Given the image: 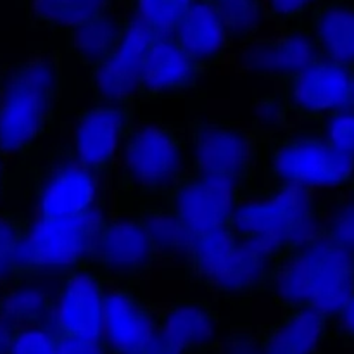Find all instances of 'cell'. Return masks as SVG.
Segmentation results:
<instances>
[{
	"label": "cell",
	"instance_id": "cell-42",
	"mask_svg": "<svg viewBox=\"0 0 354 354\" xmlns=\"http://www.w3.org/2000/svg\"><path fill=\"white\" fill-rule=\"evenodd\" d=\"M206 2L213 3V6H218V3H221V2H223V0H206Z\"/></svg>",
	"mask_w": 354,
	"mask_h": 354
},
{
	"label": "cell",
	"instance_id": "cell-44",
	"mask_svg": "<svg viewBox=\"0 0 354 354\" xmlns=\"http://www.w3.org/2000/svg\"><path fill=\"white\" fill-rule=\"evenodd\" d=\"M351 185H353V190H354V180H353V183H351ZM353 196H354V192H353Z\"/></svg>",
	"mask_w": 354,
	"mask_h": 354
},
{
	"label": "cell",
	"instance_id": "cell-6",
	"mask_svg": "<svg viewBox=\"0 0 354 354\" xmlns=\"http://www.w3.org/2000/svg\"><path fill=\"white\" fill-rule=\"evenodd\" d=\"M324 199L308 189H256L235 206L232 230L283 256L322 230Z\"/></svg>",
	"mask_w": 354,
	"mask_h": 354
},
{
	"label": "cell",
	"instance_id": "cell-15",
	"mask_svg": "<svg viewBox=\"0 0 354 354\" xmlns=\"http://www.w3.org/2000/svg\"><path fill=\"white\" fill-rule=\"evenodd\" d=\"M159 304L140 289L107 287L100 348L104 354H142L158 328Z\"/></svg>",
	"mask_w": 354,
	"mask_h": 354
},
{
	"label": "cell",
	"instance_id": "cell-21",
	"mask_svg": "<svg viewBox=\"0 0 354 354\" xmlns=\"http://www.w3.org/2000/svg\"><path fill=\"white\" fill-rule=\"evenodd\" d=\"M330 318L317 310H283L277 322L258 325L261 354H320Z\"/></svg>",
	"mask_w": 354,
	"mask_h": 354
},
{
	"label": "cell",
	"instance_id": "cell-16",
	"mask_svg": "<svg viewBox=\"0 0 354 354\" xmlns=\"http://www.w3.org/2000/svg\"><path fill=\"white\" fill-rule=\"evenodd\" d=\"M318 59L322 54L304 21L273 38H256L230 55L237 69L273 82L297 75Z\"/></svg>",
	"mask_w": 354,
	"mask_h": 354
},
{
	"label": "cell",
	"instance_id": "cell-8",
	"mask_svg": "<svg viewBox=\"0 0 354 354\" xmlns=\"http://www.w3.org/2000/svg\"><path fill=\"white\" fill-rule=\"evenodd\" d=\"M107 213L109 209L104 204L86 218L57 225L26 214V227L14 256V280L61 279L73 270L85 268L97 230Z\"/></svg>",
	"mask_w": 354,
	"mask_h": 354
},
{
	"label": "cell",
	"instance_id": "cell-10",
	"mask_svg": "<svg viewBox=\"0 0 354 354\" xmlns=\"http://www.w3.org/2000/svg\"><path fill=\"white\" fill-rule=\"evenodd\" d=\"M159 261L158 249L138 214H106L85 268L107 287L140 289Z\"/></svg>",
	"mask_w": 354,
	"mask_h": 354
},
{
	"label": "cell",
	"instance_id": "cell-39",
	"mask_svg": "<svg viewBox=\"0 0 354 354\" xmlns=\"http://www.w3.org/2000/svg\"><path fill=\"white\" fill-rule=\"evenodd\" d=\"M142 354H183V353L180 351V349L176 348L169 339H166L158 328H156L151 341L147 342V346H145L144 353Z\"/></svg>",
	"mask_w": 354,
	"mask_h": 354
},
{
	"label": "cell",
	"instance_id": "cell-7",
	"mask_svg": "<svg viewBox=\"0 0 354 354\" xmlns=\"http://www.w3.org/2000/svg\"><path fill=\"white\" fill-rule=\"evenodd\" d=\"M21 165L33 197L31 216L44 223L78 221L106 204V182L83 168L69 145H55L38 161Z\"/></svg>",
	"mask_w": 354,
	"mask_h": 354
},
{
	"label": "cell",
	"instance_id": "cell-38",
	"mask_svg": "<svg viewBox=\"0 0 354 354\" xmlns=\"http://www.w3.org/2000/svg\"><path fill=\"white\" fill-rule=\"evenodd\" d=\"M55 354H104L100 342L76 337H59Z\"/></svg>",
	"mask_w": 354,
	"mask_h": 354
},
{
	"label": "cell",
	"instance_id": "cell-5",
	"mask_svg": "<svg viewBox=\"0 0 354 354\" xmlns=\"http://www.w3.org/2000/svg\"><path fill=\"white\" fill-rule=\"evenodd\" d=\"M280 256L242 239L232 225L192 241L183 265L185 275L223 299H249L266 294Z\"/></svg>",
	"mask_w": 354,
	"mask_h": 354
},
{
	"label": "cell",
	"instance_id": "cell-13",
	"mask_svg": "<svg viewBox=\"0 0 354 354\" xmlns=\"http://www.w3.org/2000/svg\"><path fill=\"white\" fill-rule=\"evenodd\" d=\"M354 68L318 59L297 75L277 82V95L292 121H315L351 106Z\"/></svg>",
	"mask_w": 354,
	"mask_h": 354
},
{
	"label": "cell",
	"instance_id": "cell-43",
	"mask_svg": "<svg viewBox=\"0 0 354 354\" xmlns=\"http://www.w3.org/2000/svg\"><path fill=\"white\" fill-rule=\"evenodd\" d=\"M351 106H354V85H353V99H351Z\"/></svg>",
	"mask_w": 354,
	"mask_h": 354
},
{
	"label": "cell",
	"instance_id": "cell-9",
	"mask_svg": "<svg viewBox=\"0 0 354 354\" xmlns=\"http://www.w3.org/2000/svg\"><path fill=\"white\" fill-rule=\"evenodd\" d=\"M189 169L239 183L245 196L258 187V131L225 118H196L187 124Z\"/></svg>",
	"mask_w": 354,
	"mask_h": 354
},
{
	"label": "cell",
	"instance_id": "cell-22",
	"mask_svg": "<svg viewBox=\"0 0 354 354\" xmlns=\"http://www.w3.org/2000/svg\"><path fill=\"white\" fill-rule=\"evenodd\" d=\"M304 24L322 57L354 68V0H318Z\"/></svg>",
	"mask_w": 354,
	"mask_h": 354
},
{
	"label": "cell",
	"instance_id": "cell-12",
	"mask_svg": "<svg viewBox=\"0 0 354 354\" xmlns=\"http://www.w3.org/2000/svg\"><path fill=\"white\" fill-rule=\"evenodd\" d=\"M135 121L137 106L93 102L76 116L69 147L83 168L111 183L123 142Z\"/></svg>",
	"mask_w": 354,
	"mask_h": 354
},
{
	"label": "cell",
	"instance_id": "cell-4",
	"mask_svg": "<svg viewBox=\"0 0 354 354\" xmlns=\"http://www.w3.org/2000/svg\"><path fill=\"white\" fill-rule=\"evenodd\" d=\"M258 131V130H256ZM354 180V158L342 154L322 131L289 128L279 133L258 131L256 189H341Z\"/></svg>",
	"mask_w": 354,
	"mask_h": 354
},
{
	"label": "cell",
	"instance_id": "cell-3",
	"mask_svg": "<svg viewBox=\"0 0 354 354\" xmlns=\"http://www.w3.org/2000/svg\"><path fill=\"white\" fill-rule=\"evenodd\" d=\"M266 296L280 310H317L334 318L354 296V258L318 232L280 256Z\"/></svg>",
	"mask_w": 354,
	"mask_h": 354
},
{
	"label": "cell",
	"instance_id": "cell-18",
	"mask_svg": "<svg viewBox=\"0 0 354 354\" xmlns=\"http://www.w3.org/2000/svg\"><path fill=\"white\" fill-rule=\"evenodd\" d=\"M206 75L173 37H154L142 64L138 104L173 99L196 88Z\"/></svg>",
	"mask_w": 354,
	"mask_h": 354
},
{
	"label": "cell",
	"instance_id": "cell-23",
	"mask_svg": "<svg viewBox=\"0 0 354 354\" xmlns=\"http://www.w3.org/2000/svg\"><path fill=\"white\" fill-rule=\"evenodd\" d=\"M59 279L28 277L0 289V315L19 327L52 328Z\"/></svg>",
	"mask_w": 354,
	"mask_h": 354
},
{
	"label": "cell",
	"instance_id": "cell-35",
	"mask_svg": "<svg viewBox=\"0 0 354 354\" xmlns=\"http://www.w3.org/2000/svg\"><path fill=\"white\" fill-rule=\"evenodd\" d=\"M214 354H261L258 325H237L227 337L220 339Z\"/></svg>",
	"mask_w": 354,
	"mask_h": 354
},
{
	"label": "cell",
	"instance_id": "cell-24",
	"mask_svg": "<svg viewBox=\"0 0 354 354\" xmlns=\"http://www.w3.org/2000/svg\"><path fill=\"white\" fill-rule=\"evenodd\" d=\"M121 3L123 0H26L28 23L33 30L69 35Z\"/></svg>",
	"mask_w": 354,
	"mask_h": 354
},
{
	"label": "cell",
	"instance_id": "cell-11",
	"mask_svg": "<svg viewBox=\"0 0 354 354\" xmlns=\"http://www.w3.org/2000/svg\"><path fill=\"white\" fill-rule=\"evenodd\" d=\"M245 197L239 183L192 169L182 176L165 206L190 241L209 237L230 227L235 206Z\"/></svg>",
	"mask_w": 354,
	"mask_h": 354
},
{
	"label": "cell",
	"instance_id": "cell-31",
	"mask_svg": "<svg viewBox=\"0 0 354 354\" xmlns=\"http://www.w3.org/2000/svg\"><path fill=\"white\" fill-rule=\"evenodd\" d=\"M318 130L332 147L354 158V106L344 107L325 118Z\"/></svg>",
	"mask_w": 354,
	"mask_h": 354
},
{
	"label": "cell",
	"instance_id": "cell-32",
	"mask_svg": "<svg viewBox=\"0 0 354 354\" xmlns=\"http://www.w3.org/2000/svg\"><path fill=\"white\" fill-rule=\"evenodd\" d=\"M252 127L261 133H279L294 128V123L280 97L277 93H265L254 102Z\"/></svg>",
	"mask_w": 354,
	"mask_h": 354
},
{
	"label": "cell",
	"instance_id": "cell-28",
	"mask_svg": "<svg viewBox=\"0 0 354 354\" xmlns=\"http://www.w3.org/2000/svg\"><path fill=\"white\" fill-rule=\"evenodd\" d=\"M223 19L232 44L256 40L265 23V0H223L214 6Z\"/></svg>",
	"mask_w": 354,
	"mask_h": 354
},
{
	"label": "cell",
	"instance_id": "cell-34",
	"mask_svg": "<svg viewBox=\"0 0 354 354\" xmlns=\"http://www.w3.org/2000/svg\"><path fill=\"white\" fill-rule=\"evenodd\" d=\"M57 335L48 327H19L14 332L9 354H55Z\"/></svg>",
	"mask_w": 354,
	"mask_h": 354
},
{
	"label": "cell",
	"instance_id": "cell-36",
	"mask_svg": "<svg viewBox=\"0 0 354 354\" xmlns=\"http://www.w3.org/2000/svg\"><path fill=\"white\" fill-rule=\"evenodd\" d=\"M330 324H334L335 334L346 344L354 346V296L334 318H330Z\"/></svg>",
	"mask_w": 354,
	"mask_h": 354
},
{
	"label": "cell",
	"instance_id": "cell-14",
	"mask_svg": "<svg viewBox=\"0 0 354 354\" xmlns=\"http://www.w3.org/2000/svg\"><path fill=\"white\" fill-rule=\"evenodd\" d=\"M152 38L154 35L149 28L128 10L121 40L100 64L88 71L90 90L95 102L138 106L142 64Z\"/></svg>",
	"mask_w": 354,
	"mask_h": 354
},
{
	"label": "cell",
	"instance_id": "cell-1",
	"mask_svg": "<svg viewBox=\"0 0 354 354\" xmlns=\"http://www.w3.org/2000/svg\"><path fill=\"white\" fill-rule=\"evenodd\" d=\"M189 171L187 124L144 118L128 131L113 180V207L121 214H137L166 203Z\"/></svg>",
	"mask_w": 354,
	"mask_h": 354
},
{
	"label": "cell",
	"instance_id": "cell-25",
	"mask_svg": "<svg viewBox=\"0 0 354 354\" xmlns=\"http://www.w3.org/2000/svg\"><path fill=\"white\" fill-rule=\"evenodd\" d=\"M127 17L128 10L123 2L116 9L82 24L69 33L73 54L86 71L100 64L114 50L124 31Z\"/></svg>",
	"mask_w": 354,
	"mask_h": 354
},
{
	"label": "cell",
	"instance_id": "cell-30",
	"mask_svg": "<svg viewBox=\"0 0 354 354\" xmlns=\"http://www.w3.org/2000/svg\"><path fill=\"white\" fill-rule=\"evenodd\" d=\"M23 211L0 207V289L14 282V256L26 227Z\"/></svg>",
	"mask_w": 354,
	"mask_h": 354
},
{
	"label": "cell",
	"instance_id": "cell-41",
	"mask_svg": "<svg viewBox=\"0 0 354 354\" xmlns=\"http://www.w3.org/2000/svg\"><path fill=\"white\" fill-rule=\"evenodd\" d=\"M6 68L7 66L0 64V90H2V80H3V73H6Z\"/></svg>",
	"mask_w": 354,
	"mask_h": 354
},
{
	"label": "cell",
	"instance_id": "cell-27",
	"mask_svg": "<svg viewBox=\"0 0 354 354\" xmlns=\"http://www.w3.org/2000/svg\"><path fill=\"white\" fill-rule=\"evenodd\" d=\"M124 7L149 28L154 37H173L194 0H123Z\"/></svg>",
	"mask_w": 354,
	"mask_h": 354
},
{
	"label": "cell",
	"instance_id": "cell-20",
	"mask_svg": "<svg viewBox=\"0 0 354 354\" xmlns=\"http://www.w3.org/2000/svg\"><path fill=\"white\" fill-rule=\"evenodd\" d=\"M173 38L206 73L225 64L232 55L234 44L223 19L216 7L206 0H194Z\"/></svg>",
	"mask_w": 354,
	"mask_h": 354
},
{
	"label": "cell",
	"instance_id": "cell-40",
	"mask_svg": "<svg viewBox=\"0 0 354 354\" xmlns=\"http://www.w3.org/2000/svg\"><path fill=\"white\" fill-rule=\"evenodd\" d=\"M16 330V325H12L7 318L0 315V354H9L10 342H12L14 332Z\"/></svg>",
	"mask_w": 354,
	"mask_h": 354
},
{
	"label": "cell",
	"instance_id": "cell-29",
	"mask_svg": "<svg viewBox=\"0 0 354 354\" xmlns=\"http://www.w3.org/2000/svg\"><path fill=\"white\" fill-rule=\"evenodd\" d=\"M322 232L354 258V196L324 201Z\"/></svg>",
	"mask_w": 354,
	"mask_h": 354
},
{
	"label": "cell",
	"instance_id": "cell-17",
	"mask_svg": "<svg viewBox=\"0 0 354 354\" xmlns=\"http://www.w3.org/2000/svg\"><path fill=\"white\" fill-rule=\"evenodd\" d=\"M107 286L86 268L73 270L59 279L52 330L59 337L100 342Z\"/></svg>",
	"mask_w": 354,
	"mask_h": 354
},
{
	"label": "cell",
	"instance_id": "cell-2",
	"mask_svg": "<svg viewBox=\"0 0 354 354\" xmlns=\"http://www.w3.org/2000/svg\"><path fill=\"white\" fill-rule=\"evenodd\" d=\"M64 90V62L59 48H40L7 66L0 90V152L21 165L55 121Z\"/></svg>",
	"mask_w": 354,
	"mask_h": 354
},
{
	"label": "cell",
	"instance_id": "cell-19",
	"mask_svg": "<svg viewBox=\"0 0 354 354\" xmlns=\"http://www.w3.org/2000/svg\"><path fill=\"white\" fill-rule=\"evenodd\" d=\"M158 330L183 354H214L220 313L204 297H176L158 310Z\"/></svg>",
	"mask_w": 354,
	"mask_h": 354
},
{
	"label": "cell",
	"instance_id": "cell-37",
	"mask_svg": "<svg viewBox=\"0 0 354 354\" xmlns=\"http://www.w3.org/2000/svg\"><path fill=\"white\" fill-rule=\"evenodd\" d=\"M17 182H19V168L0 152V207H6L7 197L16 190Z\"/></svg>",
	"mask_w": 354,
	"mask_h": 354
},
{
	"label": "cell",
	"instance_id": "cell-33",
	"mask_svg": "<svg viewBox=\"0 0 354 354\" xmlns=\"http://www.w3.org/2000/svg\"><path fill=\"white\" fill-rule=\"evenodd\" d=\"M318 0H265V19L279 31L290 30L306 19Z\"/></svg>",
	"mask_w": 354,
	"mask_h": 354
},
{
	"label": "cell",
	"instance_id": "cell-26",
	"mask_svg": "<svg viewBox=\"0 0 354 354\" xmlns=\"http://www.w3.org/2000/svg\"><path fill=\"white\" fill-rule=\"evenodd\" d=\"M137 214L144 220L145 227H147L149 234L154 241L159 259L180 263L182 266L185 265L192 241L185 234V230L180 227L175 216L169 213L168 207L161 204V206L147 207Z\"/></svg>",
	"mask_w": 354,
	"mask_h": 354
}]
</instances>
